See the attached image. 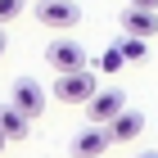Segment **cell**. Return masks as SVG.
Here are the masks:
<instances>
[{"label":"cell","instance_id":"3","mask_svg":"<svg viewBox=\"0 0 158 158\" xmlns=\"http://www.w3.org/2000/svg\"><path fill=\"white\" fill-rule=\"evenodd\" d=\"M118 113H127V90H122V86H104V90L86 104V118L99 122V127H104V122H113Z\"/></svg>","mask_w":158,"mask_h":158},{"label":"cell","instance_id":"7","mask_svg":"<svg viewBox=\"0 0 158 158\" xmlns=\"http://www.w3.org/2000/svg\"><path fill=\"white\" fill-rule=\"evenodd\" d=\"M122 32L127 36H158V9H140V5H127L122 9Z\"/></svg>","mask_w":158,"mask_h":158},{"label":"cell","instance_id":"6","mask_svg":"<svg viewBox=\"0 0 158 158\" xmlns=\"http://www.w3.org/2000/svg\"><path fill=\"white\" fill-rule=\"evenodd\" d=\"M9 104H14V109H23L27 118H41V109H45V90H41L32 77H18L14 90H9Z\"/></svg>","mask_w":158,"mask_h":158},{"label":"cell","instance_id":"16","mask_svg":"<svg viewBox=\"0 0 158 158\" xmlns=\"http://www.w3.org/2000/svg\"><path fill=\"white\" fill-rule=\"evenodd\" d=\"M5 145H9V135H5V131H0V149H5Z\"/></svg>","mask_w":158,"mask_h":158},{"label":"cell","instance_id":"5","mask_svg":"<svg viewBox=\"0 0 158 158\" xmlns=\"http://www.w3.org/2000/svg\"><path fill=\"white\" fill-rule=\"evenodd\" d=\"M109 145H113L109 131H104L99 122H90V127H81V131L73 135V145H68V149H73V158H99Z\"/></svg>","mask_w":158,"mask_h":158},{"label":"cell","instance_id":"2","mask_svg":"<svg viewBox=\"0 0 158 158\" xmlns=\"http://www.w3.org/2000/svg\"><path fill=\"white\" fill-rule=\"evenodd\" d=\"M45 63L54 73H77V68H86V50L77 45L73 36H59V41L45 45Z\"/></svg>","mask_w":158,"mask_h":158},{"label":"cell","instance_id":"9","mask_svg":"<svg viewBox=\"0 0 158 158\" xmlns=\"http://www.w3.org/2000/svg\"><path fill=\"white\" fill-rule=\"evenodd\" d=\"M27 127H32V118H27L23 109H14V104H5V109H0V131L9 135V140H23Z\"/></svg>","mask_w":158,"mask_h":158},{"label":"cell","instance_id":"10","mask_svg":"<svg viewBox=\"0 0 158 158\" xmlns=\"http://www.w3.org/2000/svg\"><path fill=\"white\" fill-rule=\"evenodd\" d=\"M122 54H127V63H140V59H145V54H149V45H145V36H122Z\"/></svg>","mask_w":158,"mask_h":158},{"label":"cell","instance_id":"1","mask_svg":"<svg viewBox=\"0 0 158 158\" xmlns=\"http://www.w3.org/2000/svg\"><path fill=\"white\" fill-rule=\"evenodd\" d=\"M99 90H104V86H99V77L90 73V68L59 73V81H54V99H59V104H90Z\"/></svg>","mask_w":158,"mask_h":158},{"label":"cell","instance_id":"13","mask_svg":"<svg viewBox=\"0 0 158 158\" xmlns=\"http://www.w3.org/2000/svg\"><path fill=\"white\" fill-rule=\"evenodd\" d=\"M127 5H140V9H158V0H127Z\"/></svg>","mask_w":158,"mask_h":158},{"label":"cell","instance_id":"4","mask_svg":"<svg viewBox=\"0 0 158 158\" xmlns=\"http://www.w3.org/2000/svg\"><path fill=\"white\" fill-rule=\"evenodd\" d=\"M36 18H41V27H77L81 23V5H73V0H41L36 5Z\"/></svg>","mask_w":158,"mask_h":158},{"label":"cell","instance_id":"8","mask_svg":"<svg viewBox=\"0 0 158 158\" xmlns=\"http://www.w3.org/2000/svg\"><path fill=\"white\" fill-rule=\"evenodd\" d=\"M104 131H109V140H113V145H131L135 135L145 131V113L127 109V113H118L113 122H104Z\"/></svg>","mask_w":158,"mask_h":158},{"label":"cell","instance_id":"14","mask_svg":"<svg viewBox=\"0 0 158 158\" xmlns=\"http://www.w3.org/2000/svg\"><path fill=\"white\" fill-rule=\"evenodd\" d=\"M5 45H9V41H5V27H0V54H5Z\"/></svg>","mask_w":158,"mask_h":158},{"label":"cell","instance_id":"15","mask_svg":"<svg viewBox=\"0 0 158 158\" xmlns=\"http://www.w3.org/2000/svg\"><path fill=\"white\" fill-rule=\"evenodd\" d=\"M135 158H158V149H149V154H135Z\"/></svg>","mask_w":158,"mask_h":158},{"label":"cell","instance_id":"12","mask_svg":"<svg viewBox=\"0 0 158 158\" xmlns=\"http://www.w3.org/2000/svg\"><path fill=\"white\" fill-rule=\"evenodd\" d=\"M99 63H104V73H118L122 63H127V54H122V50H109V54H104Z\"/></svg>","mask_w":158,"mask_h":158},{"label":"cell","instance_id":"11","mask_svg":"<svg viewBox=\"0 0 158 158\" xmlns=\"http://www.w3.org/2000/svg\"><path fill=\"white\" fill-rule=\"evenodd\" d=\"M23 9H27V0H0V27H5V23H14Z\"/></svg>","mask_w":158,"mask_h":158}]
</instances>
